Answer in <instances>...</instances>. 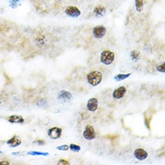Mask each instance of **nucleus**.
<instances>
[{"instance_id": "14", "label": "nucleus", "mask_w": 165, "mask_h": 165, "mask_svg": "<svg viewBox=\"0 0 165 165\" xmlns=\"http://www.w3.org/2000/svg\"><path fill=\"white\" fill-rule=\"evenodd\" d=\"M144 3V0H135V7L137 11H141L143 9Z\"/></svg>"}, {"instance_id": "20", "label": "nucleus", "mask_w": 165, "mask_h": 165, "mask_svg": "<svg viewBox=\"0 0 165 165\" xmlns=\"http://www.w3.org/2000/svg\"><path fill=\"white\" fill-rule=\"evenodd\" d=\"M34 143L37 144H45V142L43 140H37V141H35Z\"/></svg>"}, {"instance_id": "18", "label": "nucleus", "mask_w": 165, "mask_h": 165, "mask_svg": "<svg viewBox=\"0 0 165 165\" xmlns=\"http://www.w3.org/2000/svg\"><path fill=\"white\" fill-rule=\"evenodd\" d=\"M164 68H165V64L163 63L162 65H161V66L158 67V70H159V72H165Z\"/></svg>"}, {"instance_id": "24", "label": "nucleus", "mask_w": 165, "mask_h": 165, "mask_svg": "<svg viewBox=\"0 0 165 165\" xmlns=\"http://www.w3.org/2000/svg\"><path fill=\"white\" fill-rule=\"evenodd\" d=\"M0 154H1V152H0Z\"/></svg>"}, {"instance_id": "12", "label": "nucleus", "mask_w": 165, "mask_h": 165, "mask_svg": "<svg viewBox=\"0 0 165 165\" xmlns=\"http://www.w3.org/2000/svg\"><path fill=\"white\" fill-rule=\"evenodd\" d=\"M59 98H60V99H62V100L68 101L69 99L72 98V95L67 91H62L60 94H59Z\"/></svg>"}, {"instance_id": "22", "label": "nucleus", "mask_w": 165, "mask_h": 165, "mask_svg": "<svg viewBox=\"0 0 165 165\" xmlns=\"http://www.w3.org/2000/svg\"><path fill=\"white\" fill-rule=\"evenodd\" d=\"M0 165H9V162L6 161H0Z\"/></svg>"}, {"instance_id": "10", "label": "nucleus", "mask_w": 165, "mask_h": 165, "mask_svg": "<svg viewBox=\"0 0 165 165\" xmlns=\"http://www.w3.org/2000/svg\"><path fill=\"white\" fill-rule=\"evenodd\" d=\"M21 139L17 136V135H14L11 139H9L7 141V144L10 145L11 147H16L18 145L21 144Z\"/></svg>"}, {"instance_id": "6", "label": "nucleus", "mask_w": 165, "mask_h": 165, "mask_svg": "<svg viewBox=\"0 0 165 165\" xmlns=\"http://www.w3.org/2000/svg\"><path fill=\"white\" fill-rule=\"evenodd\" d=\"M135 154V157L136 159H138L139 161H144V160H145L148 157V152L145 150L142 149V148L136 149L135 151V154Z\"/></svg>"}, {"instance_id": "1", "label": "nucleus", "mask_w": 165, "mask_h": 165, "mask_svg": "<svg viewBox=\"0 0 165 165\" xmlns=\"http://www.w3.org/2000/svg\"><path fill=\"white\" fill-rule=\"evenodd\" d=\"M87 79L90 85L98 86L102 80V74L98 70H94V72H91L88 74Z\"/></svg>"}, {"instance_id": "21", "label": "nucleus", "mask_w": 165, "mask_h": 165, "mask_svg": "<svg viewBox=\"0 0 165 165\" xmlns=\"http://www.w3.org/2000/svg\"><path fill=\"white\" fill-rule=\"evenodd\" d=\"M58 149H59V150H64V151H66V150H68V149H69V146H67V145L59 146V147H58Z\"/></svg>"}, {"instance_id": "11", "label": "nucleus", "mask_w": 165, "mask_h": 165, "mask_svg": "<svg viewBox=\"0 0 165 165\" xmlns=\"http://www.w3.org/2000/svg\"><path fill=\"white\" fill-rule=\"evenodd\" d=\"M8 122L13 124H23L25 122V119L23 118L21 115H11L7 118Z\"/></svg>"}, {"instance_id": "8", "label": "nucleus", "mask_w": 165, "mask_h": 165, "mask_svg": "<svg viewBox=\"0 0 165 165\" xmlns=\"http://www.w3.org/2000/svg\"><path fill=\"white\" fill-rule=\"evenodd\" d=\"M125 93H126V89L125 87H119L114 90L113 98L115 99H120L125 95Z\"/></svg>"}, {"instance_id": "3", "label": "nucleus", "mask_w": 165, "mask_h": 165, "mask_svg": "<svg viewBox=\"0 0 165 165\" xmlns=\"http://www.w3.org/2000/svg\"><path fill=\"white\" fill-rule=\"evenodd\" d=\"M83 136L87 140H93L96 137V132L94 130V127L90 125H88L83 132Z\"/></svg>"}, {"instance_id": "16", "label": "nucleus", "mask_w": 165, "mask_h": 165, "mask_svg": "<svg viewBox=\"0 0 165 165\" xmlns=\"http://www.w3.org/2000/svg\"><path fill=\"white\" fill-rule=\"evenodd\" d=\"M129 76H130V74H119V75L115 76V79L116 80H122V79H125L128 78Z\"/></svg>"}, {"instance_id": "15", "label": "nucleus", "mask_w": 165, "mask_h": 165, "mask_svg": "<svg viewBox=\"0 0 165 165\" xmlns=\"http://www.w3.org/2000/svg\"><path fill=\"white\" fill-rule=\"evenodd\" d=\"M131 57H132V59H133L134 61H138L139 58H140V53H139V52H137V51L132 52H131Z\"/></svg>"}, {"instance_id": "4", "label": "nucleus", "mask_w": 165, "mask_h": 165, "mask_svg": "<svg viewBox=\"0 0 165 165\" xmlns=\"http://www.w3.org/2000/svg\"><path fill=\"white\" fill-rule=\"evenodd\" d=\"M62 129L60 127H52L51 129H49L48 131V135L52 138V139H58L62 136Z\"/></svg>"}, {"instance_id": "17", "label": "nucleus", "mask_w": 165, "mask_h": 165, "mask_svg": "<svg viewBox=\"0 0 165 165\" xmlns=\"http://www.w3.org/2000/svg\"><path fill=\"white\" fill-rule=\"evenodd\" d=\"M69 149L73 151V152H79L80 150V147L79 145H76V144H70L69 145Z\"/></svg>"}, {"instance_id": "19", "label": "nucleus", "mask_w": 165, "mask_h": 165, "mask_svg": "<svg viewBox=\"0 0 165 165\" xmlns=\"http://www.w3.org/2000/svg\"><path fill=\"white\" fill-rule=\"evenodd\" d=\"M58 164H64V165H69V162L68 161H66V160H61L60 161L58 162Z\"/></svg>"}, {"instance_id": "23", "label": "nucleus", "mask_w": 165, "mask_h": 165, "mask_svg": "<svg viewBox=\"0 0 165 165\" xmlns=\"http://www.w3.org/2000/svg\"><path fill=\"white\" fill-rule=\"evenodd\" d=\"M2 104V99H1V98H0V105Z\"/></svg>"}, {"instance_id": "13", "label": "nucleus", "mask_w": 165, "mask_h": 165, "mask_svg": "<svg viewBox=\"0 0 165 165\" xmlns=\"http://www.w3.org/2000/svg\"><path fill=\"white\" fill-rule=\"evenodd\" d=\"M105 12H106V9L102 6H98L95 9H94V14H95L96 16H103L105 14Z\"/></svg>"}, {"instance_id": "5", "label": "nucleus", "mask_w": 165, "mask_h": 165, "mask_svg": "<svg viewBox=\"0 0 165 165\" xmlns=\"http://www.w3.org/2000/svg\"><path fill=\"white\" fill-rule=\"evenodd\" d=\"M65 13L67 16H70V17H78L80 16V11L78 7L76 6H69L66 8Z\"/></svg>"}, {"instance_id": "7", "label": "nucleus", "mask_w": 165, "mask_h": 165, "mask_svg": "<svg viewBox=\"0 0 165 165\" xmlns=\"http://www.w3.org/2000/svg\"><path fill=\"white\" fill-rule=\"evenodd\" d=\"M107 33V29L105 28V26L99 25V26H96L93 29V34L96 38H102L104 35Z\"/></svg>"}, {"instance_id": "2", "label": "nucleus", "mask_w": 165, "mask_h": 165, "mask_svg": "<svg viewBox=\"0 0 165 165\" xmlns=\"http://www.w3.org/2000/svg\"><path fill=\"white\" fill-rule=\"evenodd\" d=\"M100 60H101V62L106 64V65H109L111 64L114 60H115V53L111 51H104L102 53H101V56H100Z\"/></svg>"}, {"instance_id": "9", "label": "nucleus", "mask_w": 165, "mask_h": 165, "mask_svg": "<svg viewBox=\"0 0 165 165\" xmlns=\"http://www.w3.org/2000/svg\"><path fill=\"white\" fill-rule=\"evenodd\" d=\"M98 100L95 98H90L89 101H88V104H87V108L89 111L91 112H94L98 109Z\"/></svg>"}]
</instances>
